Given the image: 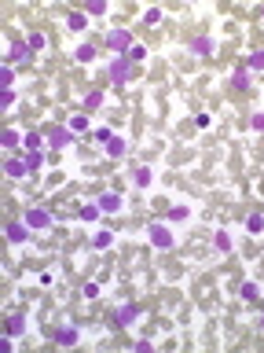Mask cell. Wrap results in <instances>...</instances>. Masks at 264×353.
Here are the masks:
<instances>
[{
    "label": "cell",
    "mask_w": 264,
    "mask_h": 353,
    "mask_svg": "<svg viewBox=\"0 0 264 353\" xmlns=\"http://www.w3.org/2000/svg\"><path fill=\"white\" fill-rule=\"evenodd\" d=\"M29 59H33V48H29V41L11 37V48H8V55H4V67H11V63H29Z\"/></svg>",
    "instance_id": "6da1fadb"
},
{
    "label": "cell",
    "mask_w": 264,
    "mask_h": 353,
    "mask_svg": "<svg viewBox=\"0 0 264 353\" xmlns=\"http://www.w3.org/2000/svg\"><path fill=\"white\" fill-rule=\"evenodd\" d=\"M129 74H132V59H129V55H118L114 63H110V81H114V88L125 85Z\"/></svg>",
    "instance_id": "7a4b0ae2"
},
{
    "label": "cell",
    "mask_w": 264,
    "mask_h": 353,
    "mask_svg": "<svg viewBox=\"0 0 264 353\" xmlns=\"http://www.w3.org/2000/svg\"><path fill=\"white\" fill-rule=\"evenodd\" d=\"M73 129H63V125H48V129H44V140H48L52 147H70L73 144Z\"/></svg>",
    "instance_id": "3957f363"
},
{
    "label": "cell",
    "mask_w": 264,
    "mask_h": 353,
    "mask_svg": "<svg viewBox=\"0 0 264 353\" xmlns=\"http://www.w3.org/2000/svg\"><path fill=\"white\" fill-rule=\"evenodd\" d=\"M106 44H110L118 55H129V48H132V34H129V29H110V34H106Z\"/></svg>",
    "instance_id": "277c9868"
},
{
    "label": "cell",
    "mask_w": 264,
    "mask_h": 353,
    "mask_svg": "<svg viewBox=\"0 0 264 353\" xmlns=\"http://www.w3.org/2000/svg\"><path fill=\"white\" fill-rule=\"evenodd\" d=\"M139 313H143V305H139V302H129V305H121V309L114 313V328H129V324H132V320H136Z\"/></svg>",
    "instance_id": "5b68a950"
},
{
    "label": "cell",
    "mask_w": 264,
    "mask_h": 353,
    "mask_svg": "<svg viewBox=\"0 0 264 353\" xmlns=\"http://www.w3.org/2000/svg\"><path fill=\"white\" fill-rule=\"evenodd\" d=\"M147 236H150V243H154L158 250H169V247H173V232H169L165 224H150Z\"/></svg>",
    "instance_id": "8992f818"
},
{
    "label": "cell",
    "mask_w": 264,
    "mask_h": 353,
    "mask_svg": "<svg viewBox=\"0 0 264 353\" xmlns=\"http://www.w3.org/2000/svg\"><path fill=\"white\" fill-rule=\"evenodd\" d=\"M22 221H26L29 228H48V224H52V213H48V210H44V206H29V210H26V217H22Z\"/></svg>",
    "instance_id": "52a82bcc"
},
{
    "label": "cell",
    "mask_w": 264,
    "mask_h": 353,
    "mask_svg": "<svg viewBox=\"0 0 264 353\" xmlns=\"http://www.w3.org/2000/svg\"><path fill=\"white\" fill-rule=\"evenodd\" d=\"M96 203H99L103 213H118V210H121V195H118V191H103Z\"/></svg>",
    "instance_id": "ba28073f"
},
{
    "label": "cell",
    "mask_w": 264,
    "mask_h": 353,
    "mask_svg": "<svg viewBox=\"0 0 264 353\" xmlns=\"http://www.w3.org/2000/svg\"><path fill=\"white\" fill-rule=\"evenodd\" d=\"M4 232H8V239H11V243H26L29 224H26V221H8V228H4Z\"/></svg>",
    "instance_id": "9c48e42d"
},
{
    "label": "cell",
    "mask_w": 264,
    "mask_h": 353,
    "mask_svg": "<svg viewBox=\"0 0 264 353\" xmlns=\"http://www.w3.org/2000/svg\"><path fill=\"white\" fill-rule=\"evenodd\" d=\"M4 173H8V177H29V166H26V158H15V155H11V158L4 162Z\"/></svg>",
    "instance_id": "30bf717a"
},
{
    "label": "cell",
    "mask_w": 264,
    "mask_h": 353,
    "mask_svg": "<svg viewBox=\"0 0 264 353\" xmlns=\"http://www.w3.org/2000/svg\"><path fill=\"white\" fill-rule=\"evenodd\" d=\"M77 339H81L77 328H59V331H55V342H59V346H77Z\"/></svg>",
    "instance_id": "8fae6325"
},
{
    "label": "cell",
    "mask_w": 264,
    "mask_h": 353,
    "mask_svg": "<svg viewBox=\"0 0 264 353\" xmlns=\"http://www.w3.org/2000/svg\"><path fill=\"white\" fill-rule=\"evenodd\" d=\"M213 48H216V44L209 37H191V52L195 55H213Z\"/></svg>",
    "instance_id": "7c38bea8"
},
{
    "label": "cell",
    "mask_w": 264,
    "mask_h": 353,
    "mask_svg": "<svg viewBox=\"0 0 264 353\" xmlns=\"http://www.w3.org/2000/svg\"><path fill=\"white\" fill-rule=\"evenodd\" d=\"M125 151H129V144L121 140V136H110V140H106V155H110V158H121Z\"/></svg>",
    "instance_id": "4fadbf2b"
},
{
    "label": "cell",
    "mask_w": 264,
    "mask_h": 353,
    "mask_svg": "<svg viewBox=\"0 0 264 353\" xmlns=\"http://www.w3.org/2000/svg\"><path fill=\"white\" fill-rule=\"evenodd\" d=\"M231 88H239V92H246V88H250V70H235V74H231Z\"/></svg>",
    "instance_id": "5bb4252c"
},
{
    "label": "cell",
    "mask_w": 264,
    "mask_h": 353,
    "mask_svg": "<svg viewBox=\"0 0 264 353\" xmlns=\"http://www.w3.org/2000/svg\"><path fill=\"white\" fill-rule=\"evenodd\" d=\"M22 331H26V316H19V313L8 316V335H11V339H19Z\"/></svg>",
    "instance_id": "9a60e30c"
},
{
    "label": "cell",
    "mask_w": 264,
    "mask_h": 353,
    "mask_svg": "<svg viewBox=\"0 0 264 353\" xmlns=\"http://www.w3.org/2000/svg\"><path fill=\"white\" fill-rule=\"evenodd\" d=\"M22 147H26V151H41V147H44V133H26V136H22Z\"/></svg>",
    "instance_id": "2e32d148"
},
{
    "label": "cell",
    "mask_w": 264,
    "mask_h": 353,
    "mask_svg": "<svg viewBox=\"0 0 264 353\" xmlns=\"http://www.w3.org/2000/svg\"><path fill=\"white\" fill-rule=\"evenodd\" d=\"M239 295H242V298H246V302H257V298H260V287H257V283H253V280H246V283H242V287H239Z\"/></svg>",
    "instance_id": "e0dca14e"
},
{
    "label": "cell",
    "mask_w": 264,
    "mask_h": 353,
    "mask_svg": "<svg viewBox=\"0 0 264 353\" xmlns=\"http://www.w3.org/2000/svg\"><path fill=\"white\" fill-rule=\"evenodd\" d=\"M66 26H70V29H85V26H88V15H85V11H70V15H66Z\"/></svg>",
    "instance_id": "ac0fdd59"
},
{
    "label": "cell",
    "mask_w": 264,
    "mask_h": 353,
    "mask_svg": "<svg viewBox=\"0 0 264 353\" xmlns=\"http://www.w3.org/2000/svg\"><path fill=\"white\" fill-rule=\"evenodd\" d=\"M26 166H29V173H37L44 166V155H41V151H26Z\"/></svg>",
    "instance_id": "d6986e66"
},
{
    "label": "cell",
    "mask_w": 264,
    "mask_h": 353,
    "mask_svg": "<svg viewBox=\"0 0 264 353\" xmlns=\"http://www.w3.org/2000/svg\"><path fill=\"white\" fill-rule=\"evenodd\" d=\"M110 243H114V232H106V228H103V232H99L96 239H92V247H96V250H106Z\"/></svg>",
    "instance_id": "ffe728a7"
},
{
    "label": "cell",
    "mask_w": 264,
    "mask_h": 353,
    "mask_svg": "<svg viewBox=\"0 0 264 353\" xmlns=\"http://www.w3.org/2000/svg\"><path fill=\"white\" fill-rule=\"evenodd\" d=\"M99 103H103V92H99V88H92L88 96H85V111H96Z\"/></svg>",
    "instance_id": "44dd1931"
},
{
    "label": "cell",
    "mask_w": 264,
    "mask_h": 353,
    "mask_svg": "<svg viewBox=\"0 0 264 353\" xmlns=\"http://www.w3.org/2000/svg\"><path fill=\"white\" fill-rule=\"evenodd\" d=\"M213 243H216V250H224V254L235 247V243H231V232H216V239H213Z\"/></svg>",
    "instance_id": "7402d4cb"
},
{
    "label": "cell",
    "mask_w": 264,
    "mask_h": 353,
    "mask_svg": "<svg viewBox=\"0 0 264 353\" xmlns=\"http://www.w3.org/2000/svg\"><path fill=\"white\" fill-rule=\"evenodd\" d=\"M99 213H103V210H99V203H88V206H81V217H85V221H96Z\"/></svg>",
    "instance_id": "603a6c76"
},
{
    "label": "cell",
    "mask_w": 264,
    "mask_h": 353,
    "mask_svg": "<svg viewBox=\"0 0 264 353\" xmlns=\"http://www.w3.org/2000/svg\"><path fill=\"white\" fill-rule=\"evenodd\" d=\"M246 70H264V52H253L246 59Z\"/></svg>",
    "instance_id": "cb8c5ba5"
},
{
    "label": "cell",
    "mask_w": 264,
    "mask_h": 353,
    "mask_svg": "<svg viewBox=\"0 0 264 353\" xmlns=\"http://www.w3.org/2000/svg\"><path fill=\"white\" fill-rule=\"evenodd\" d=\"M77 59H81V63H92V59H96V48H92V44H81V48H77Z\"/></svg>",
    "instance_id": "d4e9b609"
},
{
    "label": "cell",
    "mask_w": 264,
    "mask_h": 353,
    "mask_svg": "<svg viewBox=\"0 0 264 353\" xmlns=\"http://www.w3.org/2000/svg\"><path fill=\"white\" fill-rule=\"evenodd\" d=\"M0 140H4V147H19V144H22V136L15 133V129H8L4 136H0Z\"/></svg>",
    "instance_id": "484cf974"
},
{
    "label": "cell",
    "mask_w": 264,
    "mask_h": 353,
    "mask_svg": "<svg viewBox=\"0 0 264 353\" xmlns=\"http://www.w3.org/2000/svg\"><path fill=\"white\" fill-rule=\"evenodd\" d=\"M132 177H136V184H139V188H147V184H150V170H147V166H139V170H136Z\"/></svg>",
    "instance_id": "4316f807"
},
{
    "label": "cell",
    "mask_w": 264,
    "mask_h": 353,
    "mask_svg": "<svg viewBox=\"0 0 264 353\" xmlns=\"http://www.w3.org/2000/svg\"><path fill=\"white\" fill-rule=\"evenodd\" d=\"M70 129H73V133H85V129H88V118H85V114H73V118H70Z\"/></svg>",
    "instance_id": "83f0119b"
},
{
    "label": "cell",
    "mask_w": 264,
    "mask_h": 353,
    "mask_svg": "<svg viewBox=\"0 0 264 353\" xmlns=\"http://www.w3.org/2000/svg\"><path fill=\"white\" fill-rule=\"evenodd\" d=\"M246 228H250V232H260V228H264V213H250V221H246Z\"/></svg>",
    "instance_id": "f1b7e54d"
},
{
    "label": "cell",
    "mask_w": 264,
    "mask_h": 353,
    "mask_svg": "<svg viewBox=\"0 0 264 353\" xmlns=\"http://www.w3.org/2000/svg\"><path fill=\"white\" fill-rule=\"evenodd\" d=\"M129 59H132V63H139V59H147V48H143V44H132V48H129Z\"/></svg>",
    "instance_id": "f546056e"
},
{
    "label": "cell",
    "mask_w": 264,
    "mask_h": 353,
    "mask_svg": "<svg viewBox=\"0 0 264 353\" xmlns=\"http://www.w3.org/2000/svg\"><path fill=\"white\" fill-rule=\"evenodd\" d=\"M29 48L41 52V48H44V34H37V29H33V34H29Z\"/></svg>",
    "instance_id": "4dcf8cb0"
},
{
    "label": "cell",
    "mask_w": 264,
    "mask_h": 353,
    "mask_svg": "<svg viewBox=\"0 0 264 353\" xmlns=\"http://www.w3.org/2000/svg\"><path fill=\"white\" fill-rule=\"evenodd\" d=\"M11 81H15V70H11V67H4V70H0V85L11 88Z\"/></svg>",
    "instance_id": "1f68e13d"
},
{
    "label": "cell",
    "mask_w": 264,
    "mask_h": 353,
    "mask_svg": "<svg viewBox=\"0 0 264 353\" xmlns=\"http://www.w3.org/2000/svg\"><path fill=\"white\" fill-rule=\"evenodd\" d=\"M183 217H187V206H173V210H169V221H183Z\"/></svg>",
    "instance_id": "d6a6232c"
},
{
    "label": "cell",
    "mask_w": 264,
    "mask_h": 353,
    "mask_svg": "<svg viewBox=\"0 0 264 353\" xmlns=\"http://www.w3.org/2000/svg\"><path fill=\"white\" fill-rule=\"evenodd\" d=\"M88 15H106V4H103V0H92V4H88Z\"/></svg>",
    "instance_id": "836d02e7"
},
{
    "label": "cell",
    "mask_w": 264,
    "mask_h": 353,
    "mask_svg": "<svg viewBox=\"0 0 264 353\" xmlns=\"http://www.w3.org/2000/svg\"><path fill=\"white\" fill-rule=\"evenodd\" d=\"M11 103H15V92L4 88V92H0V107H11Z\"/></svg>",
    "instance_id": "e575fe53"
},
{
    "label": "cell",
    "mask_w": 264,
    "mask_h": 353,
    "mask_svg": "<svg viewBox=\"0 0 264 353\" xmlns=\"http://www.w3.org/2000/svg\"><path fill=\"white\" fill-rule=\"evenodd\" d=\"M85 298H99V283H85Z\"/></svg>",
    "instance_id": "d590c367"
},
{
    "label": "cell",
    "mask_w": 264,
    "mask_h": 353,
    "mask_svg": "<svg viewBox=\"0 0 264 353\" xmlns=\"http://www.w3.org/2000/svg\"><path fill=\"white\" fill-rule=\"evenodd\" d=\"M147 22H150V26H154V22H162V11H158V8H150V11H147Z\"/></svg>",
    "instance_id": "8d00e7d4"
},
{
    "label": "cell",
    "mask_w": 264,
    "mask_h": 353,
    "mask_svg": "<svg viewBox=\"0 0 264 353\" xmlns=\"http://www.w3.org/2000/svg\"><path fill=\"white\" fill-rule=\"evenodd\" d=\"M250 125H253L257 133H264V114H253V121H250Z\"/></svg>",
    "instance_id": "74e56055"
},
{
    "label": "cell",
    "mask_w": 264,
    "mask_h": 353,
    "mask_svg": "<svg viewBox=\"0 0 264 353\" xmlns=\"http://www.w3.org/2000/svg\"><path fill=\"white\" fill-rule=\"evenodd\" d=\"M260 328H264V313H260Z\"/></svg>",
    "instance_id": "f35d334b"
}]
</instances>
